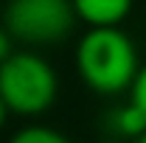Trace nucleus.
<instances>
[{"mask_svg": "<svg viewBox=\"0 0 146 143\" xmlns=\"http://www.w3.org/2000/svg\"><path fill=\"white\" fill-rule=\"evenodd\" d=\"M98 143H118V140H98Z\"/></svg>", "mask_w": 146, "mask_h": 143, "instance_id": "nucleus-11", "label": "nucleus"}, {"mask_svg": "<svg viewBox=\"0 0 146 143\" xmlns=\"http://www.w3.org/2000/svg\"><path fill=\"white\" fill-rule=\"evenodd\" d=\"M73 20V0H9L3 9V28L31 45L62 42L70 34Z\"/></svg>", "mask_w": 146, "mask_h": 143, "instance_id": "nucleus-3", "label": "nucleus"}, {"mask_svg": "<svg viewBox=\"0 0 146 143\" xmlns=\"http://www.w3.org/2000/svg\"><path fill=\"white\" fill-rule=\"evenodd\" d=\"M107 126L115 135H127V138H143L146 135V115L135 104H124V107L112 109L107 115Z\"/></svg>", "mask_w": 146, "mask_h": 143, "instance_id": "nucleus-5", "label": "nucleus"}, {"mask_svg": "<svg viewBox=\"0 0 146 143\" xmlns=\"http://www.w3.org/2000/svg\"><path fill=\"white\" fill-rule=\"evenodd\" d=\"M6 112H9V107H6V101L0 98V126H3V121H6Z\"/></svg>", "mask_w": 146, "mask_h": 143, "instance_id": "nucleus-9", "label": "nucleus"}, {"mask_svg": "<svg viewBox=\"0 0 146 143\" xmlns=\"http://www.w3.org/2000/svg\"><path fill=\"white\" fill-rule=\"evenodd\" d=\"M9 143H70V140L51 126H25V129L14 132Z\"/></svg>", "mask_w": 146, "mask_h": 143, "instance_id": "nucleus-6", "label": "nucleus"}, {"mask_svg": "<svg viewBox=\"0 0 146 143\" xmlns=\"http://www.w3.org/2000/svg\"><path fill=\"white\" fill-rule=\"evenodd\" d=\"M129 104H135V107L146 115V65L141 68L138 79H135L132 87H129Z\"/></svg>", "mask_w": 146, "mask_h": 143, "instance_id": "nucleus-7", "label": "nucleus"}, {"mask_svg": "<svg viewBox=\"0 0 146 143\" xmlns=\"http://www.w3.org/2000/svg\"><path fill=\"white\" fill-rule=\"evenodd\" d=\"M11 56H14V51H11V34L6 28H0V65L6 59H11Z\"/></svg>", "mask_w": 146, "mask_h": 143, "instance_id": "nucleus-8", "label": "nucleus"}, {"mask_svg": "<svg viewBox=\"0 0 146 143\" xmlns=\"http://www.w3.org/2000/svg\"><path fill=\"white\" fill-rule=\"evenodd\" d=\"M56 70L31 51H14L0 65V98L20 115H36L56 98Z\"/></svg>", "mask_w": 146, "mask_h": 143, "instance_id": "nucleus-2", "label": "nucleus"}, {"mask_svg": "<svg viewBox=\"0 0 146 143\" xmlns=\"http://www.w3.org/2000/svg\"><path fill=\"white\" fill-rule=\"evenodd\" d=\"M135 143H146V135H143V138H138V140H135Z\"/></svg>", "mask_w": 146, "mask_h": 143, "instance_id": "nucleus-10", "label": "nucleus"}, {"mask_svg": "<svg viewBox=\"0 0 146 143\" xmlns=\"http://www.w3.org/2000/svg\"><path fill=\"white\" fill-rule=\"evenodd\" d=\"M73 9L93 28H118L132 9V0H73Z\"/></svg>", "mask_w": 146, "mask_h": 143, "instance_id": "nucleus-4", "label": "nucleus"}, {"mask_svg": "<svg viewBox=\"0 0 146 143\" xmlns=\"http://www.w3.org/2000/svg\"><path fill=\"white\" fill-rule=\"evenodd\" d=\"M76 68L96 93H121L138 79L135 45L121 28H90L76 45Z\"/></svg>", "mask_w": 146, "mask_h": 143, "instance_id": "nucleus-1", "label": "nucleus"}]
</instances>
